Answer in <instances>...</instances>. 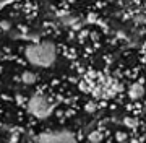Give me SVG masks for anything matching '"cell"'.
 Listing matches in <instances>:
<instances>
[{"label": "cell", "instance_id": "7", "mask_svg": "<svg viewBox=\"0 0 146 143\" xmlns=\"http://www.w3.org/2000/svg\"><path fill=\"white\" fill-rule=\"evenodd\" d=\"M117 140H125V135H122V133H119V135H117Z\"/></svg>", "mask_w": 146, "mask_h": 143}, {"label": "cell", "instance_id": "6", "mask_svg": "<svg viewBox=\"0 0 146 143\" xmlns=\"http://www.w3.org/2000/svg\"><path fill=\"white\" fill-rule=\"evenodd\" d=\"M101 140H102V135L99 132H94L89 135V142H101Z\"/></svg>", "mask_w": 146, "mask_h": 143}, {"label": "cell", "instance_id": "5", "mask_svg": "<svg viewBox=\"0 0 146 143\" xmlns=\"http://www.w3.org/2000/svg\"><path fill=\"white\" fill-rule=\"evenodd\" d=\"M36 80H37V75L34 73V72L26 70V72L21 73V81H23L25 85H33V83H36Z\"/></svg>", "mask_w": 146, "mask_h": 143}, {"label": "cell", "instance_id": "2", "mask_svg": "<svg viewBox=\"0 0 146 143\" xmlns=\"http://www.w3.org/2000/svg\"><path fill=\"white\" fill-rule=\"evenodd\" d=\"M28 109L34 117L46 119L52 112V104L47 99V96H44L42 93H36V94L31 96V99L28 102Z\"/></svg>", "mask_w": 146, "mask_h": 143}, {"label": "cell", "instance_id": "3", "mask_svg": "<svg viewBox=\"0 0 146 143\" xmlns=\"http://www.w3.org/2000/svg\"><path fill=\"white\" fill-rule=\"evenodd\" d=\"M36 142H49V143H67V142H76V137L68 130H50V132L41 133L36 137Z\"/></svg>", "mask_w": 146, "mask_h": 143}, {"label": "cell", "instance_id": "4", "mask_svg": "<svg viewBox=\"0 0 146 143\" xmlns=\"http://www.w3.org/2000/svg\"><path fill=\"white\" fill-rule=\"evenodd\" d=\"M128 96H130V99H133V101L141 99V98L145 96V86L141 85V83H133V85L128 88Z\"/></svg>", "mask_w": 146, "mask_h": 143}, {"label": "cell", "instance_id": "1", "mask_svg": "<svg viewBox=\"0 0 146 143\" xmlns=\"http://www.w3.org/2000/svg\"><path fill=\"white\" fill-rule=\"evenodd\" d=\"M25 57H26V60L33 67L47 69L57 59V47L50 41H42V43L29 44L25 49Z\"/></svg>", "mask_w": 146, "mask_h": 143}]
</instances>
